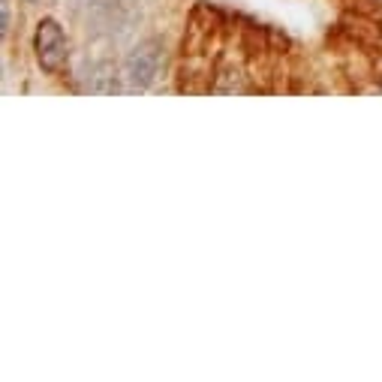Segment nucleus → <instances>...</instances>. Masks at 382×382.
Instances as JSON below:
<instances>
[{
  "label": "nucleus",
  "instance_id": "1",
  "mask_svg": "<svg viewBox=\"0 0 382 382\" xmlns=\"http://www.w3.org/2000/svg\"><path fill=\"white\" fill-rule=\"evenodd\" d=\"M160 67H163V45L157 40H144L124 58V78L130 81V88L144 90L157 81Z\"/></svg>",
  "mask_w": 382,
  "mask_h": 382
},
{
  "label": "nucleus",
  "instance_id": "2",
  "mask_svg": "<svg viewBox=\"0 0 382 382\" xmlns=\"http://www.w3.org/2000/svg\"><path fill=\"white\" fill-rule=\"evenodd\" d=\"M33 51H36V60L45 72H60L67 67V58H69V49H67V36H63V27L54 22V18H42L36 24V33H33Z\"/></svg>",
  "mask_w": 382,
  "mask_h": 382
},
{
  "label": "nucleus",
  "instance_id": "3",
  "mask_svg": "<svg viewBox=\"0 0 382 382\" xmlns=\"http://www.w3.org/2000/svg\"><path fill=\"white\" fill-rule=\"evenodd\" d=\"M9 31V0H0V33Z\"/></svg>",
  "mask_w": 382,
  "mask_h": 382
},
{
  "label": "nucleus",
  "instance_id": "4",
  "mask_svg": "<svg viewBox=\"0 0 382 382\" xmlns=\"http://www.w3.org/2000/svg\"><path fill=\"white\" fill-rule=\"evenodd\" d=\"M27 3H36V0H27Z\"/></svg>",
  "mask_w": 382,
  "mask_h": 382
},
{
  "label": "nucleus",
  "instance_id": "5",
  "mask_svg": "<svg viewBox=\"0 0 382 382\" xmlns=\"http://www.w3.org/2000/svg\"><path fill=\"white\" fill-rule=\"evenodd\" d=\"M379 3H382V0H379Z\"/></svg>",
  "mask_w": 382,
  "mask_h": 382
}]
</instances>
